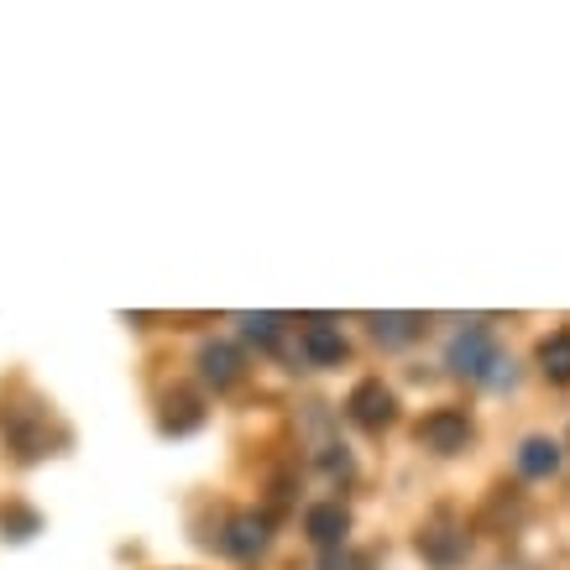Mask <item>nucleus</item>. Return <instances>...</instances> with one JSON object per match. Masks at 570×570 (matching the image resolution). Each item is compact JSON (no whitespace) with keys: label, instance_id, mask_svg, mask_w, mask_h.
<instances>
[{"label":"nucleus","instance_id":"1","mask_svg":"<svg viewBox=\"0 0 570 570\" xmlns=\"http://www.w3.org/2000/svg\"><path fill=\"white\" fill-rule=\"evenodd\" d=\"M445 362H450V372H455V377H476V382H492V387H498L502 356H498V341H492L482 325H466V330H461V335L450 341Z\"/></svg>","mask_w":570,"mask_h":570},{"label":"nucleus","instance_id":"2","mask_svg":"<svg viewBox=\"0 0 570 570\" xmlns=\"http://www.w3.org/2000/svg\"><path fill=\"white\" fill-rule=\"evenodd\" d=\"M419 445L434 450V455H455V450L471 445V419L466 409H434L419 424Z\"/></svg>","mask_w":570,"mask_h":570},{"label":"nucleus","instance_id":"3","mask_svg":"<svg viewBox=\"0 0 570 570\" xmlns=\"http://www.w3.org/2000/svg\"><path fill=\"white\" fill-rule=\"evenodd\" d=\"M393 393L382 387V377H366V382H356L351 387V397H346V414L362 424V430H382L387 419H393Z\"/></svg>","mask_w":570,"mask_h":570},{"label":"nucleus","instance_id":"4","mask_svg":"<svg viewBox=\"0 0 570 570\" xmlns=\"http://www.w3.org/2000/svg\"><path fill=\"white\" fill-rule=\"evenodd\" d=\"M267 539H273V523L262 519V513H236V519L225 523V550L236 554V560H252V554L267 550Z\"/></svg>","mask_w":570,"mask_h":570},{"label":"nucleus","instance_id":"5","mask_svg":"<svg viewBox=\"0 0 570 570\" xmlns=\"http://www.w3.org/2000/svg\"><path fill=\"white\" fill-rule=\"evenodd\" d=\"M346 529H351V513L341 502H320V508L304 513V534H309L320 550H341V544H346Z\"/></svg>","mask_w":570,"mask_h":570},{"label":"nucleus","instance_id":"6","mask_svg":"<svg viewBox=\"0 0 570 570\" xmlns=\"http://www.w3.org/2000/svg\"><path fill=\"white\" fill-rule=\"evenodd\" d=\"M304 356H309L314 366L341 362V356H346V335H341V325H330V320H309V325H304Z\"/></svg>","mask_w":570,"mask_h":570},{"label":"nucleus","instance_id":"7","mask_svg":"<svg viewBox=\"0 0 570 570\" xmlns=\"http://www.w3.org/2000/svg\"><path fill=\"white\" fill-rule=\"evenodd\" d=\"M199 372H205V382H215V387H236V382H242V356H236V346H225V341H209V346L199 351Z\"/></svg>","mask_w":570,"mask_h":570},{"label":"nucleus","instance_id":"8","mask_svg":"<svg viewBox=\"0 0 570 570\" xmlns=\"http://www.w3.org/2000/svg\"><path fill=\"white\" fill-rule=\"evenodd\" d=\"M419 550H424L430 566L450 570L461 554H466V534H455V529H430V534H419Z\"/></svg>","mask_w":570,"mask_h":570},{"label":"nucleus","instance_id":"9","mask_svg":"<svg viewBox=\"0 0 570 570\" xmlns=\"http://www.w3.org/2000/svg\"><path fill=\"white\" fill-rule=\"evenodd\" d=\"M519 471H523V476H550V471H560V445H554V440H544V434L523 440V445H519Z\"/></svg>","mask_w":570,"mask_h":570},{"label":"nucleus","instance_id":"10","mask_svg":"<svg viewBox=\"0 0 570 570\" xmlns=\"http://www.w3.org/2000/svg\"><path fill=\"white\" fill-rule=\"evenodd\" d=\"M419 330H424V314H372V335L382 346H409Z\"/></svg>","mask_w":570,"mask_h":570},{"label":"nucleus","instance_id":"11","mask_svg":"<svg viewBox=\"0 0 570 570\" xmlns=\"http://www.w3.org/2000/svg\"><path fill=\"white\" fill-rule=\"evenodd\" d=\"M539 372L550 382H570V330H554L550 341L539 346Z\"/></svg>","mask_w":570,"mask_h":570},{"label":"nucleus","instance_id":"12","mask_svg":"<svg viewBox=\"0 0 570 570\" xmlns=\"http://www.w3.org/2000/svg\"><path fill=\"white\" fill-rule=\"evenodd\" d=\"M236 325H242V335L257 341V346H273L277 335H283V320H277V314H242Z\"/></svg>","mask_w":570,"mask_h":570},{"label":"nucleus","instance_id":"13","mask_svg":"<svg viewBox=\"0 0 570 570\" xmlns=\"http://www.w3.org/2000/svg\"><path fill=\"white\" fill-rule=\"evenodd\" d=\"M0 523L11 529V539H27L37 529V513H27V508H11V513H0Z\"/></svg>","mask_w":570,"mask_h":570}]
</instances>
